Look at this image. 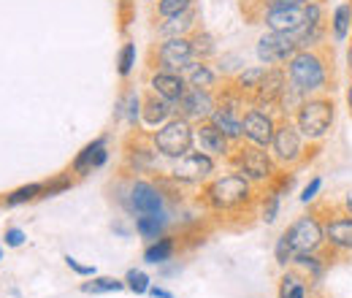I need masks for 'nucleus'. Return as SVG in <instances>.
<instances>
[{"label": "nucleus", "instance_id": "1", "mask_svg": "<svg viewBox=\"0 0 352 298\" xmlns=\"http://www.w3.org/2000/svg\"><path fill=\"white\" fill-rule=\"evenodd\" d=\"M261 190L239 171L212 176L201 187V204L220 217H241L250 209H258Z\"/></svg>", "mask_w": 352, "mask_h": 298}, {"label": "nucleus", "instance_id": "2", "mask_svg": "<svg viewBox=\"0 0 352 298\" xmlns=\"http://www.w3.org/2000/svg\"><path fill=\"white\" fill-rule=\"evenodd\" d=\"M290 85H296L304 95H333L336 89V60L333 46H317V49H298L290 63L285 65Z\"/></svg>", "mask_w": 352, "mask_h": 298}, {"label": "nucleus", "instance_id": "3", "mask_svg": "<svg viewBox=\"0 0 352 298\" xmlns=\"http://www.w3.org/2000/svg\"><path fill=\"white\" fill-rule=\"evenodd\" d=\"M268 152L274 155L276 166L285 171L304 169L309 160L320 152V144H311L301 136V130L296 128L293 117H279L276 130H274V141L268 147Z\"/></svg>", "mask_w": 352, "mask_h": 298}, {"label": "nucleus", "instance_id": "4", "mask_svg": "<svg viewBox=\"0 0 352 298\" xmlns=\"http://www.w3.org/2000/svg\"><path fill=\"white\" fill-rule=\"evenodd\" d=\"M230 169L244 173L258 190H265L276 176H279V166L274 160V155L263 149V147H255V144H247V141H239L233 144V152L228 158Z\"/></svg>", "mask_w": 352, "mask_h": 298}, {"label": "nucleus", "instance_id": "5", "mask_svg": "<svg viewBox=\"0 0 352 298\" xmlns=\"http://www.w3.org/2000/svg\"><path fill=\"white\" fill-rule=\"evenodd\" d=\"M293 123H296V128L301 130V136L307 141L320 144L333 130V123H336V100H333V95H309V98H304V103L293 114Z\"/></svg>", "mask_w": 352, "mask_h": 298}, {"label": "nucleus", "instance_id": "6", "mask_svg": "<svg viewBox=\"0 0 352 298\" xmlns=\"http://www.w3.org/2000/svg\"><path fill=\"white\" fill-rule=\"evenodd\" d=\"M320 222H322V233H325V247L336 255H350L352 253V214L344 212L342 204H328V201H314L311 204Z\"/></svg>", "mask_w": 352, "mask_h": 298}, {"label": "nucleus", "instance_id": "7", "mask_svg": "<svg viewBox=\"0 0 352 298\" xmlns=\"http://www.w3.org/2000/svg\"><path fill=\"white\" fill-rule=\"evenodd\" d=\"M149 141L157 149V155H163L168 160H179L182 155L192 152V147H195V123H190V120L176 114L166 125L152 130Z\"/></svg>", "mask_w": 352, "mask_h": 298}, {"label": "nucleus", "instance_id": "8", "mask_svg": "<svg viewBox=\"0 0 352 298\" xmlns=\"http://www.w3.org/2000/svg\"><path fill=\"white\" fill-rule=\"evenodd\" d=\"M152 71H171V74H184L192 63H195V52H192V41L190 36L182 39H163L152 46L149 54Z\"/></svg>", "mask_w": 352, "mask_h": 298}, {"label": "nucleus", "instance_id": "9", "mask_svg": "<svg viewBox=\"0 0 352 298\" xmlns=\"http://www.w3.org/2000/svg\"><path fill=\"white\" fill-rule=\"evenodd\" d=\"M120 204L133 214H166V193L157 182L149 179H131L125 195H120Z\"/></svg>", "mask_w": 352, "mask_h": 298}, {"label": "nucleus", "instance_id": "10", "mask_svg": "<svg viewBox=\"0 0 352 298\" xmlns=\"http://www.w3.org/2000/svg\"><path fill=\"white\" fill-rule=\"evenodd\" d=\"M285 236L290 239L296 253H320L325 247V233H322V222L317 209L309 204V212L301 214L298 220H293L285 228Z\"/></svg>", "mask_w": 352, "mask_h": 298}, {"label": "nucleus", "instance_id": "11", "mask_svg": "<svg viewBox=\"0 0 352 298\" xmlns=\"http://www.w3.org/2000/svg\"><path fill=\"white\" fill-rule=\"evenodd\" d=\"M214 171H217V163H214V158L212 155H206V152H187V155H182L179 160H174V166L168 171V176H171V182L176 184H187V187H195V184H206L212 176H214Z\"/></svg>", "mask_w": 352, "mask_h": 298}, {"label": "nucleus", "instance_id": "12", "mask_svg": "<svg viewBox=\"0 0 352 298\" xmlns=\"http://www.w3.org/2000/svg\"><path fill=\"white\" fill-rule=\"evenodd\" d=\"M138 130V128H135ZM133 130L125 141V155H122V173L125 176H135V173H149L157 166V149L152 147L149 136H141Z\"/></svg>", "mask_w": 352, "mask_h": 298}, {"label": "nucleus", "instance_id": "13", "mask_svg": "<svg viewBox=\"0 0 352 298\" xmlns=\"http://www.w3.org/2000/svg\"><path fill=\"white\" fill-rule=\"evenodd\" d=\"M309 19V3L301 6H287V3H274L265 6L258 25H265L274 33H296L298 28H304Z\"/></svg>", "mask_w": 352, "mask_h": 298}, {"label": "nucleus", "instance_id": "14", "mask_svg": "<svg viewBox=\"0 0 352 298\" xmlns=\"http://www.w3.org/2000/svg\"><path fill=\"white\" fill-rule=\"evenodd\" d=\"M296 52H298V43H296L293 33H274V30L263 33L258 39V46H255V54L265 68H274V65L285 68Z\"/></svg>", "mask_w": 352, "mask_h": 298}, {"label": "nucleus", "instance_id": "15", "mask_svg": "<svg viewBox=\"0 0 352 298\" xmlns=\"http://www.w3.org/2000/svg\"><path fill=\"white\" fill-rule=\"evenodd\" d=\"M276 123H279V114L265 111V109H258V106H247L244 120H241V128H244V141H247V144H255V147H263V149H268V147H271V141H274Z\"/></svg>", "mask_w": 352, "mask_h": 298}, {"label": "nucleus", "instance_id": "16", "mask_svg": "<svg viewBox=\"0 0 352 298\" xmlns=\"http://www.w3.org/2000/svg\"><path fill=\"white\" fill-rule=\"evenodd\" d=\"M217 109V92L214 89H201V87H187L182 100L176 103V114L190 120V123H204L214 114Z\"/></svg>", "mask_w": 352, "mask_h": 298}, {"label": "nucleus", "instance_id": "17", "mask_svg": "<svg viewBox=\"0 0 352 298\" xmlns=\"http://www.w3.org/2000/svg\"><path fill=\"white\" fill-rule=\"evenodd\" d=\"M285 87H287V71L282 65L265 68L263 82L255 89V95L250 98V106H258V109H265V111H274L276 114L279 100L285 95Z\"/></svg>", "mask_w": 352, "mask_h": 298}, {"label": "nucleus", "instance_id": "18", "mask_svg": "<svg viewBox=\"0 0 352 298\" xmlns=\"http://www.w3.org/2000/svg\"><path fill=\"white\" fill-rule=\"evenodd\" d=\"M195 144H198V149H201V152L212 155L214 160H217V158L228 160V158H230V152H233V141H230L220 128H214L209 120L195 123Z\"/></svg>", "mask_w": 352, "mask_h": 298}, {"label": "nucleus", "instance_id": "19", "mask_svg": "<svg viewBox=\"0 0 352 298\" xmlns=\"http://www.w3.org/2000/svg\"><path fill=\"white\" fill-rule=\"evenodd\" d=\"M106 163H109V141H106V136H100V138L89 141L87 147L74 158L71 173L74 176H87L92 171L103 169Z\"/></svg>", "mask_w": 352, "mask_h": 298}, {"label": "nucleus", "instance_id": "20", "mask_svg": "<svg viewBox=\"0 0 352 298\" xmlns=\"http://www.w3.org/2000/svg\"><path fill=\"white\" fill-rule=\"evenodd\" d=\"M333 257H339V255H336V253H331L328 247H322L320 253H296L293 266H296V268H301V271L307 274L311 285H320V282H322V277H325V271H328V266L333 263Z\"/></svg>", "mask_w": 352, "mask_h": 298}, {"label": "nucleus", "instance_id": "21", "mask_svg": "<svg viewBox=\"0 0 352 298\" xmlns=\"http://www.w3.org/2000/svg\"><path fill=\"white\" fill-rule=\"evenodd\" d=\"M171 117H176V103L155 95V92H146L144 95V103H141V123L146 128H160L166 125Z\"/></svg>", "mask_w": 352, "mask_h": 298}, {"label": "nucleus", "instance_id": "22", "mask_svg": "<svg viewBox=\"0 0 352 298\" xmlns=\"http://www.w3.org/2000/svg\"><path fill=\"white\" fill-rule=\"evenodd\" d=\"M187 79L184 74H171V71H152L149 76V92L171 100V103H179L182 95L187 92Z\"/></svg>", "mask_w": 352, "mask_h": 298}, {"label": "nucleus", "instance_id": "23", "mask_svg": "<svg viewBox=\"0 0 352 298\" xmlns=\"http://www.w3.org/2000/svg\"><path fill=\"white\" fill-rule=\"evenodd\" d=\"M198 30V8L192 6L190 11L184 14H176V17H168V19H160L155 33L157 39H182V36H192Z\"/></svg>", "mask_w": 352, "mask_h": 298}, {"label": "nucleus", "instance_id": "24", "mask_svg": "<svg viewBox=\"0 0 352 298\" xmlns=\"http://www.w3.org/2000/svg\"><path fill=\"white\" fill-rule=\"evenodd\" d=\"M276 296L279 298H311V282L309 277L296 268V266H287L282 268V277H279V288H276Z\"/></svg>", "mask_w": 352, "mask_h": 298}, {"label": "nucleus", "instance_id": "25", "mask_svg": "<svg viewBox=\"0 0 352 298\" xmlns=\"http://www.w3.org/2000/svg\"><path fill=\"white\" fill-rule=\"evenodd\" d=\"M184 79L190 87H201V89H217L220 85V71L214 68L212 60H195L187 71H184Z\"/></svg>", "mask_w": 352, "mask_h": 298}, {"label": "nucleus", "instance_id": "26", "mask_svg": "<svg viewBox=\"0 0 352 298\" xmlns=\"http://www.w3.org/2000/svg\"><path fill=\"white\" fill-rule=\"evenodd\" d=\"M263 76H265V65H244L236 76L228 79V85L233 87L239 95H244V98L250 100V98L255 95V89L261 87Z\"/></svg>", "mask_w": 352, "mask_h": 298}, {"label": "nucleus", "instance_id": "27", "mask_svg": "<svg viewBox=\"0 0 352 298\" xmlns=\"http://www.w3.org/2000/svg\"><path fill=\"white\" fill-rule=\"evenodd\" d=\"M331 25V39L336 43H344L352 33V3H339L328 19Z\"/></svg>", "mask_w": 352, "mask_h": 298}, {"label": "nucleus", "instance_id": "28", "mask_svg": "<svg viewBox=\"0 0 352 298\" xmlns=\"http://www.w3.org/2000/svg\"><path fill=\"white\" fill-rule=\"evenodd\" d=\"M168 228V214H141L135 217V233L146 242H155L160 236H166Z\"/></svg>", "mask_w": 352, "mask_h": 298}, {"label": "nucleus", "instance_id": "29", "mask_svg": "<svg viewBox=\"0 0 352 298\" xmlns=\"http://www.w3.org/2000/svg\"><path fill=\"white\" fill-rule=\"evenodd\" d=\"M176 253V239L174 236H160V239H155V242H149V247L144 250V263H149V266H163V263H168Z\"/></svg>", "mask_w": 352, "mask_h": 298}, {"label": "nucleus", "instance_id": "30", "mask_svg": "<svg viewBox=\"0 0 352 298\" xmlns=\"http://www.w3.org/2000/svg\"><path fill=\"white\" fill-rule=\"evenodd\" d=\"M82 293H89V296H103V293H120L125 290V279H117V277H92L89 282H82L79 285Z\"/></svg>", "mask_w": 352, "mask_h": 298}, {"label": "nucleus", "instance_id": "31", "mask_svg": "<svg viewBox=\"0 0 352 298\" xmlns=\"http://www.w3.org/2000/svg\"><path fill=\"white\" fill-rule=\"evenodd\" d=\"M279 206H282V195L274 187H265L263 193H261V198H258V217H261V222L271 225L279 217Z\"/></svg>", "mask_w": 352, "mask_h": 298}, {"label": "nucleus", "instance_id": "32", "mask_svg": "<svg viewBox=\"0 0 352 298\" xmlns=\"http://www.w3.org/2000/svg\"><path fill=\"white\" fill-rule=\"evenodd\" d=\"M190 41H192L195 60H214V57H217V41H214V36H212L209 30L198 28V30L190 36Z\"/></svg>", "mask_w": 352, "mask_h": 298}, {"label": "nucleus", "instance_id": "33", "mask_svg": "<svg viewBox=\"0 0 352 298\" xmlns=\"http://www.w3.org/2000/svg\"><path fill=\"white\" fill-rule=\"evenodd\" d=\"M36 198H44V182H33V184H25V187L11 190V193L3 198V204H6V206H22V204L36 201Z\"/></svg>", "mask_w": 352, "mask_h": 298}, {"label": "nucleus", "instance_id": "34", "mask_svg": "<svg viewBox=\"0 0 352 298\" xmlns=\"http://www.w3.org/2000/svg\"><path fill=\"white\" fill-rule=\"evenodd\" d=\"M274 3H287V6H301V3H309V0H241V11L244 17L250 19V25H258L261 14H263L265 6H274ZM325 3V0H322Z\"/></svg>", "mask_w": 352, "mask_h": 298}, {"label": "nucleus", "instance_id": "35", "mask_svg": "<svg viewBox=\"0 0 352 298\" xmlns=\"http://www.w3.org/2000/svg\"><path fill=\"white\" fill-rule=\"evenodd\" d=\"M195 6V0H157L155 3V19L160 22V19H168V17H176V14H184V11H190Z\"/></svg>", "mask_w": 352, "mask_h": 298}, {"label": "nucleus", "instance_id": "36", "mask_svg": "<svg viewBox=\"0 0 352 298\" xmlns=\"http://www.w3.org/2000/svg\"><path fill=\"white\" fill-rule=\"evenodd\" d=\"M141 103H144V98H141L135 89H131V92L125 95V103H120V114L125 111L131 128H138V125H141Z\"/></svg>", "mask_w": 352, "mask_h": 298}, {"label": "nucleus", "instance_id": "37", "mask_svg": "<svg viewBox=\"0 0 352 298\" xmlns=\"http://www.w3.org/2000/svg\"><path fill=\"white\" fill-rule=\"evenodd\" d=\"M125 288L135 293V296H146L149 293V288H152V279H149V274L146 271H141V268H131L128 274H125Z\"/></svg>", "mask_w": 352, "mask_h": 298}, {"label": "nucleus", "instance_id": "38", "mask_svg": "<svg viewBox=\"0 0 352 298\" xmlns=\"http://www.w3.org/2000/svg\"><path fill=\"white\" fill-rule=\"evenodd\" d=\"M133 68H135V43L125 41L122 49H120V54H117V74L122 79H128L133 74Z\"/></svg>", "mask_w": 352, "mask_h": 298}, {"label": "nucleus", "instance_id": "39", "mask_svg": "<svg viewBox=\"0 0 352 298\" xmlns=\"http://www.w3.org/2000/svg\"><path fill=\"white\" fill-rule=\"evenodd\" d=\"M274 257H276V266H279V268H287V266H293L296 250H293L290 239L285 236V231H282V236L276 239V247H274Z\"/></svg>", "mask_w": 352, "mask_h": 298}, {"label": "nucleus", "instance_id": "40", "mask_svg": "<svg viewBox=\"0 0 352 298\" xmlns=\"http://www.w3.org/2000/svg\"><path fill=\"white\" fill-rule=\"evenodd\" d=\"M74 182H76V176H71V171H68V173L54 176L52 182H44V198H52V195H60V193L71 190V187H74Z\"/></svg>", "mask_w": 352, "mask_h": 298}, {"label": "nucleus", "instance_id": "41", "mask_svg": "<svg viewBox=\"0 0 352 298\" xmlns=\"http://www.w3.org/2000/svg\"><path fill=\"white\" fill-rule=\"evenodd\" d=\"M268 187H274L279 195H287V193L296 187V171H285V169H282V171H279V176H276V179H274Z\"/></svg>", "mask_w": 352, "mask_h": 298}, {"label": "nucleus", "instance_id": "42", "mask_svg": "<svg viewBox=\"0 0 352 298\" xmlns=\"http://www.w3.org/2000/svg\"><path fill=\"white\" fill-rule=\"evenodd\" d=\"M320 190H322V179L320 176H311L309 179V184L301 190V204H314L317 201V195H320Z\"/></svg>", "mask_w": 352, "mask_h": 298}, {"label": "nucleus", "instance_id": "43", "mask_svg": "<svg viewBox=\"0 0 352 298\" xmlns=\"http://www.w3.org/2000/svg\"><path fill=\"white\" fill-rule=\"evenodd\" d=\"M25 231L22 228H6V233H3V244L6 247H11V250H16V247H22L25 244Z\"/></svg>", "mask_w": 352, "mask_h": 298}, {"label": "nucleus", "instance_id": "44", "mask_svg": "<svg viewBox=\"0 0 352 298\" xmlns=\"http://www.w3.org/2000/svg\"><path fill=\"white\" fill-rule=\"evenodd\" d=\"M65 266L74 271V274H79V277H95L98 271H95V266H85V263H79L76 257L65 255Z\"/></svg>", "mask_w": 352, "mask_h": 298}, {"label": "nucleus", "instance_id": "45", "mask_svg": "<svg viewBox=\"0 0 352 298\" xmlns=\"http://www.w3.org/2000/svg\"><path fill=\"white\" fill-rule=\"evenodd\" d=\"M117 8H120V19H122V30L131 25L133 14H135V8H133V0H117Z\"/></svg>", "mask_w": 352, "mask_h": 298}, {"label": "nucleus", "instance_id": "46", "mask_svg": "<svg viewBox=\"0 0 352 298\" xmlns=\"http://www.w3.org/2000/svg\"><path fill=\"white\" fill-rule=\"evenodd\" d=\"M146 296H152V298H174V293H168V290H163V288H149V293Z\"/></svg>", "mask_w": 352, "mask_h": 298}, {"label": "nucleus", "instance_id": "47", "mask_svg": "<svg viewBox=\"0 0 352 298\" xmlns=\"http://www.w3.org/2000/svg\"><path fill=\"white\" fill-rule=\"evenodd\" d=\"M339 204L344 206V212H350V214H352V190L347 193V195H344V198H342V201H339Z\"/></svg>", "mask_w": 352, "mask_h": 298}, {"label": "nucleus", "instance_id": "48", "mask_svg": "<svg viewBox=\"0 0 352 298\" xmlns=\"http://www.w3.org/2000/svg\"><path fill=\"white\" fill-rule=\"evenodd\" d=\"M347 109H350L352 114V76H350V85H347Z\"/></svg>", "mask_w": 352, "mask_h": 298}, {"label": "nucleus", "instance_id": "49", "mask_svg": "<svg viewBox=\"0 0 352 298\" xmlns=\"http://www.w3.org/2000/svg\"><path fill=\"white\" fill-rule=\"evenodd\" d=\"M347 71H350V76H352V43H350V49H347Z\"/></svg>", "mask_w": 352, "mask_h": 298}, {"label": "nucleus", "instance_id": "50", "mask_svg": "<svg viewBox=\"0 0 352 298\" xmlns=\"http://www.w3.org/2000/svg\"><path fill=\"white\" fill-rule=\"evenodd\" d=\"M144 3H149V6H155V3H157V0H144Z\"/></svg>", "mask_w": 352, "mask_h": 298}, {"label": "nucleus", "instance_id": "51", "mask_svg": "<svg viewBox=\"0 0 352 298\" xmlns=\"http://www.w3.org/2000/svg\"><path fill=\"white\" fill-rule=\"evenodd\" d=\"M0 257H3V244H0Z\"/></svg>", "mask_w": 352, "mask_h": 298}, {"label": "nucleus", "instance_id": "52", "mask_svg": "<svg viewBox=\"0 0 352 298\" xmlns=\"http://www.w3.org/2000/svg\"><path fill=\"white\" fill-rule=\"evenodd\" d=\"M347 3H352V0H347Z\"/></svg>", "mask_w": 352, "mask_h": 298}, {"label": "nucleus", "instance_id": "53", "mask_svg": "<svg viewBox=\"0 0 352 298\" xmlns=\"http://www.w3.org/2000/svg\"><path fill=\"white\" fill-rule=\"evenodd\" d=\"M311 298H317V296H311Z\"/></svg>", "mask_w": 352, "mask_h": 298}]
</instances>
